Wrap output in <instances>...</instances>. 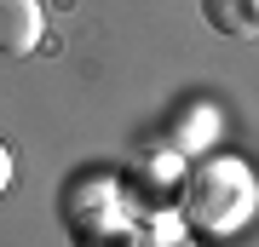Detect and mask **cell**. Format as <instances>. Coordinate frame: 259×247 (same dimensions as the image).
Listing matches in <instances>:
<instances>
[{"instance_id":"cell-1","label":"cell","mask_w":259,"mask_h":247,"mask_svg":"<svg viewBox=\"0 0 259 247\" xmlns=\"http://www.w3.org/2000/svg\"><path fill=\"white\" fill-rule=\"evenodd\" d=\"M47 40L40 0H0V58H29Z\"/></svg>"},{"instance_id":"cell-2","label":"cell","mask_w":259,"mask_h":247,"mask_svg":"<svg viewBox=\"0 0 259 247\" xmlns=\"http://www.w3.org/2000/svg\"><path fill=\"white\" fill-rule=\"evenodd\" d=\"M202 12L219 35H253L259 29V0H202Z\"/></svg>"},{"instance_id":"cell-3","label":"cell","mask_w":259,"mask_h":247,"mask_svg":"<svg viewBox=\"0 0 259 247\" xmlns=\"http://www.w3.org/2000/svg\"><path fill=\"white\" fill-rule=\"evenodd\" d=\"M12 173H18V161H12V150H6V138H0V195H6V184H12Z\"/></svg>"}]
</instances>
